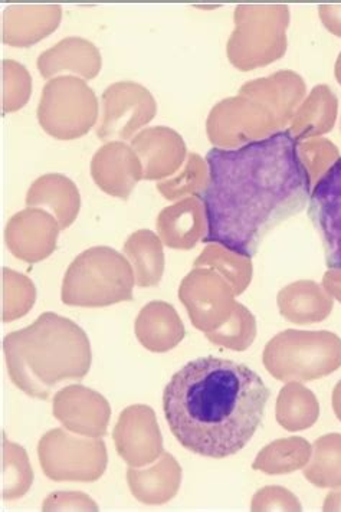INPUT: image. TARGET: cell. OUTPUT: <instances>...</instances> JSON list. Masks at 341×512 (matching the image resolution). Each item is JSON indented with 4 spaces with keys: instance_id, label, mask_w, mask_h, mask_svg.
<instances>
[{
    "instance_id": "obj_1",
    "label": "cell",
    "mask_w": 341,
    "mask_h": 512,
    "mask_svg": "<svg viewBox=\"0 0 341 512\" xmlns=\"http://www.w3.org/2000/svg\"><path fill=\"white\" fill-rule=\"evenodd\" d=\"M297 144L288 131H278L239 149L209 150V182L199 195L206 244L252 258L268 233L303 212L313 183Z\"/></svg>"
},
{
    "instance_id": "obj_2",
    "label": "cell",
    "mask_w": 341,
    "mask_h": 512,
    "mask_svg": "<svg viewBox=\"0 0 341 512\" xmlns=\"http://www.w3.org/2000/svg\"><path fill=\"white\" fill-rule=\"evenodd\" d=\"M270 389L258 373L219 357L189 361L163 393L167 425L183 448L205 458L241 452L264 418Z\"/></svg>"
},
{
    "instance_id": "obj_3",
    "label": "cell",
    "mask_w": 341,
    "mask_h": 512,
    "mask_svg": "<svg viewBox=\"0 0 341 512\" xmlns=\"http://www.w3.org/2000/svg\"><path fill=\"white\" fill-rule=\"evenodd\" d=\"M235 29L226 44L229 62L239 71L268 67L287 52V5H239Z\"/></svg>"
},
{
    "instance_id": "obj_4",
    "label": "cell",
    "mask_w": 341,
    "mask_h": 512,
    "mask_svg": "<svg viewBox=\"0 0 341 512\" xmlns=\"http://www.w3.org/2000/svg\"><path fill=\"white\" fill-rule=\"evenodd\" d=\"M264 359L277 379H320L340 369L341 338L330 331H284L268 344Z\"/></svg>"
},
{
    "instance_id": "obj_5",
    "label": "cell",
    "mask_w": 341,
    "mask_h": 512,
    "mask_svg": "<svg viewBox=\"0 0 341 512\" xmlns=\"http://www.w3.org/2000/svg\"><path fill=\"white\" fill-rule=\"evenodd\" d=\"M133 275L129 264L113 249L93 248L75 259L64 281L65 303L108 305L130 300Z\"/></svg>"
},
{
    "instance_id": "obj_6",
    "label": "cell",
    "mask_w": 341,
    "mask_h": 512,
    "mask_svg": "<svg viewBox=\"0 0 341 512\" xmlns=\"http://www.w3.org/2000/svg\"><path fill=\"white\" fill-rule=\"evenodd\" d=\"M36 116L42 130L54 139H80L97 123V95L74 75L52 78L42 90Z\"/></svg>"
},
{
    "instance_id": "obj_7",
    "label": "cell",
    "mask_w": 341,
    "mask_h": 512,
    "mask_svg": "<svg viewBox=\"0 0 341 512\" xmlns=\"http://www.w3.org/2000/svg\"><path fill=\"white\" fill-rule=\"evenodd\" d=\"M280 130L270 108L244 95L225 98L212 108L206 120L208 139L216 149H239Z\"/></svg>"
},
{
    "instance_id": "obj_8",
    "label": "cell",
    "mask_w": 341,
    "mask_h": 512,
    "mask_svg": "<svg viewBox=\"0 0 341 512\" xmlns=\"http://www.w3.org/2000/svg\"><path fill=\"white\" fill-rule=\"evenodd\" d=\"M103 116L97 127L100 140L127 141L136 136L137 131L153 120L157 113V103L152 93L133 81L111 84L101 97Z\"/></svg>"
},
{
    "instance_id": "obj_9",
    "label": "cell",
    "mask_w": 341,
    "mask_h": 512,
    "mask_svg": "<svg viewBox=\"0 0 341 512\" xmlns=\"http://www.w3.org/2000/svg\"><path fill=\"white\" fill-rule=\"evenodd\" d=\"M308 216L323 242L327 268L341 269V157L313 186Z\"/></svg>"
},
{
    "instance_id": "obj_10",
    "label": "cell",
    "mask_w": 341,
    "mask_h": 512,
    "mask_svg": "<svg viewBox=\"0 0 341 512\" xmlns=\"http://www.w3.org/2000/svg\"><path fill=\"white\" fill-rule=\"evenodd\" d=\"M179 295L188 307L190 318L200 330L218 326L228 318L234 305V292L229 285L205 269H196L189 274L183 281Z\"/></svg>"
},
{
    "instance_id": "obj_11",
    "label": "cell",
    "mask_w": 341,
    "mask_h": 512,
    "mask_svg": "<svg viewBox=\"0 0 341 512\" xmlns=\"http://www.w3.org/2000/svg\"><path fill=\"white\" fill-rule=\"evenodd\" d=\"M131 147L143 166V179L173 176L188 159L185 140L173 128H146L131 139Z\"/></svg>"
},
{
    "instance_id": "obj_12",
    "label": "cell",
    "mask_w": 341,
    "mask_h": 512,
    "mask_svg": "<svg viewBox=\"0 0 341 512\" xmlns=\"http://www.w3.org/2000/svg\"><path fill=\"white\" fill-rule=\"evenodd\" d=\"M91 175L104 192L127 198L143 179V166L133 147L124 141H111L95 152Z\"/></svg>"
},
{
    "instance_id": "obj_13",
    "label": "cell",
    "mask_w": 341,
    "mask_h": 512,
    "mask_svg": "<svg viewBox=\"0 0 341 512\" xmlns=\"http://www.w3.org/2000/svg\"><path fill=\"white\" fill-rule=\"evenodd\" d=\"M307 94L306 81L294 71H277L270 77L245 82L239 95L270 108L281 130L290 126L295 111Z\"/></svg>"
},
{
    "instance_id": "obj_14",
    "label": "cell",
    "mask_w": 341,
    "mask_h": 512,
    "mask_svg": "<svg viewBox=\"0 0 341 512\" xmlns=\"http://www.w3.org/2000/svg\"><path fill=\"white\" fill-rule=\"evenodd\" d=\"M62 19L58 5H11L2 16V42L29 48L57 31Z\"/></svg>"
},
{
    "instance_id": "obj_15",
    "label": "cell",
    "mask_w": 341,
    "mask_h": 512,
    "mask_svg": "<svg viewBox=\"0 0 341 512\" xmlns=\"http://www.w3.org/2000/svg\"><path fill=\"white\" fill-rule=\"evenodd\" d=\"M36 67L45 80H52L61 72H72L84 80H94L100 74L103 59L93 42L70 36L42 52L36 61Z\"/></svg>"
},
{
    "instance_id": "obj_16",
    "label": "cell",
    "mask_w": 341,
    "mask_h": 512,
    "mask_svg": "<svg viewBox=\"0 0 341 512\" xmlns=\"http://www.w3.org/2000/svg\"><path fill=\"white\" fill-rule=\"evenodd\" d=\"M337 113H339L337 95L329 85H317L295 111L287 131L297 143L318 139L333 130Z\"/></svg>"
},
{
    "instance_id": "obj_17",
    "label": "cell",
    "mask_w": 341,
    "mask_h": 512,
    "mask_svg": "<svg viewBox=\"0 0 341 512\" xmlns=\"http://www.w3.org/2000/svg\"><path fill=\"white\" fill-rule=\"evenodd\" d=\"M278 307L287 320L297 324L326 320L334 307L333 297L313 281H298L278 294Z\"/></svg>"
},
{
    "instance_id": "obj_18",
    "label": "cell",
    "mask_w": 341,
    "mask_h": 512,
    "mask_svg": "<svg viewBox=\"0 0 341 512\" xmlns=\"http://www.w3.org/2000/svg\"><path fill=\"white\" fill-rule=\"evenodd\" d=\"M159 226L167 245L179 249L193 248L208 231L203 203L200 199H186L165 209Z\"/></svg>"
},
{
    "instance_id": "obj_19",
    "label": "cell",
    "mask_w": 341,
    "mask_h": 512,
    "mask_svg": "<svg viewBox=\"0 0 341 512\" xmlns=\"http://www.w3.org/2000/svg\"><path fill=\"white\" fill-rule=\"evenodd\" d=\"M28 203H45L57 210L62 225L68 226L78 213L80 195L68 177L45 175L39 177L28 193Z\"/></svg>"
},
{
    "instance_id": "obj_20",
    "label": "cell",
    "mask_w": 341,
    "mask_h": 512,
    "mask_svg": "<svg viewBox=\"0 0 341 512\" xmlns=\"http://www.w3.org/2000/svg\"><path fill=\"white\" fill-rule=\"evenodd\" d=\"M318 418V403L310 390L301 386L285 387L278 402V420L288 431H301Z\"/></svg>"
},
{
    "instance_id": "obj_21",
    "label": "cell",
    "mask_w": 341,
    "mask_h": 512,
    "mask_svg": "<svg viewBox=\"0 0 341 512\" xmlns=\"http://www.w3.org/2000/svg\"><path fill=\"white\" fill-rule=\"evenodd\" d=\"M306 478L321 488L341 487V435L331 433L316 443V458Z\"/></svg>"
},
{
    "instance_id": "obj_22",
    "label": "cell",
    "mask_w": 341,
    "mask_h": 512,
    "mask_svg": "<svg viewBox=\"0 0 341 512\" xmlns=\"http://www.w3.org/2000/svg\"><path fill=\"white\" fill-rule=\"evenodd\" d=\"M203 265H209L224 272L226 278L234 284L235 294H242L251 282V258L228 251L224 246L209 245L196 261V267H203Z\"/></svg>"
},
{
    "instance_id": "obj_23",
    "label": "cell",
    "mask_w": 341,
    "mask_h": 512,
    "mask_svg": "<svg viewBox=\"0 0 341 512\" xmlns=\"http://www.w3.org/2000/svg\"><path fill=\"white\" fill-rule=\"evenodd\" d=\"M310 446L303 439H287L268 446L255 462V469L281 474L300 468L308 461Z\"/></svg>"
},
{
    "instance_id": "obj_24",
    "label": "cell",
    "mask_w": 341,
    "mask_h": 512,
    "mask_svg": "<svg viewBox=\"0 0 341 512\" xmlns=\"http://www.w3.org/2000/svg\"><path fill=\"white\" fill-rule=\"evenodd\" d=\"M127 252L139 269L140 284L152 285L159 282L163 271L162 246L152 232H139L127 242Z\"/></svg>"
},
{
    "instance_id": "obj_25",
    "label": "cell",
    "mask_w": 341,
    "mask_h": 512,
    "mask_svg": "<svg viewBox=\"0 0 341 512\" xmlns=\"http://www.w3.org/2000/svg\"><path fill=\"white\" fill-rule=\"evenodd\" d=\"M32 94V77L24 65L13 59L2 62L3 113H15L24 108Z\"/></svg>"
},
{
    "instance_id": "obj_26",
    "label": "cell",
    "mask_w": 341,
    "mask_h": 512,
    "mask_svg": "<svg viewBox=\"0 0 341 512\" xmlns=\"http://www.w3.org/2000/svg\"><path fill=\"white\" fill-rule=\"evenodd\" d=\"M209 182L208 163L199 156L198 153H189L180 175L175 179L160 183L159 190L169 199H176L179 196L189 195V193H200L205 190Z\"/></svg>"
},
{
    "instance_id": "obj_27",
    "label": "cell",
    "mask_w": 341,
    "mask_h": 512,
    "mask_svg": "<svg viewBox=\"0 0 341 512\" xmlns=\"http://www.w3.org/2000/svg\"><path fill=\"white\" fill-rule=\"evenodd\" d=\"M298 157L306 167L311 183L316 185L318 179L340 159V152L330 140L311 139L297 144Z\"/></svg>"
},
{
    "instance_id": "obj_28",
    "label": "cell",
    "mask_w": 341,
    "mask_h": 512,
    "mask_svg": "<svg viewBox=\"0 0 341 512\" xmlns=\"http://www.w3.org/2000/svg\"><path fill=\"white\" fill-rule=\"evenodd\" d=\"M318 13L324 28L330 34L341 38V5H321Z\"/></svg>"
},
{
    "instance_id": "obj_29",
    "label": "cell",
    "mask_w": 341,
    "mask_h": 512,
    "mask_svg": "<svg viewBox=\"0 0 341 512\" xmlns=\"http://www.w3.org/2000/svg\"><path fill=\"white\" fill-rule=\"evenodd\" d=\"M324 290L341 303V269H329L323 278Z\"/></svg>"
},
{
    "instance_id": "obj_30",
    "label": "cell",
    "mask_w": 341,
    "mask_h": 512,
    "mask_svg": "<svg viewBox=\"0 0 341 512\" xmlns=\"http://www.w3.org/2000/svg\"><path fill=\"white\" fill-rule=\"evenodd\" d=\"M324 511H341V489L331 492L327 495Z\"/></svg>"
},
{
    "instance_id": "obj_31",
    "label": "cell",
    "mask_w": 341,
    "mask_h": 512,
    "mask_svg": "<svg viewBox=\"0 0 341 512\" xmlns=\"http://www.w3.org/2000/svg\"><path fill=\"white\" fill-rule=\"evenodd\" d=\"M333 408L334 413H336L337 419H339L341 422V380L339 383H337V386L334 387Z\"/></svg>"
},
{
    "instance_id": "obj_32",
    "label": "cell",
    "mask_w": 341,
    "mask_h": 512,
    "mask_svg": "<svg viewBox=\"0 0 341 512\" xmlns=\"http://www.w3.org/2000/svg\"><path fill=\"white\" fill-rule=\"evenodd\" d=\"M334 75H336V80L341 85V52L337 57L336 65H334Z\"/></svg>"
},
{
    "instance_id": "obj_33",
    "label": "cell",
    "mask_w": 341,
    "mask_h": 512,
    "mask_svg": "<svg viewBox=\"0 0 341 512\" xmlns=\"http://www.w3.org/2000/svg\"><path fill=\"white\" fill-rule=\"evenodd\" d=\"M340 128H341V124H340Z\"/></svg>"
}]
</instances>
